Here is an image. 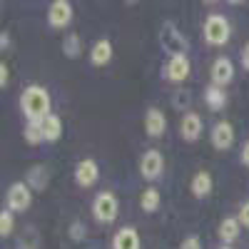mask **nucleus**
Listing matches in <instances>:
<instances>
[{"label":"nucleus","instance_id":"20","mask_svg":"<svg viewBox=\"0 0 249 249\" xmlns=\"http://www.w3.org/2000/svg\"><path fill=\"white\" fill-rule=\"evenodd\" d=\"M43 135H45V142H57L60 137H62V120L53 112V115H48L43 122Z\"/></svg>","mask_w":249,"mask_h":249},{"label":"nucleus","instance_id":"26","mask_svg":"<svg viewBox=\"0 0 249 249\" xmlns=\"http://www.w3.org/2000/svg\"><path fill=\"white\" fill-rule=\"evenodd\" d=\"M68 234H70V239L82 242V239L88 237V230H85V224H82V222H72V224H70V230H68Z\"/></svg>","mask_w":249,"mask_h":249},{"label":"nucleus","instance_id":"4","mask_svg":"<svg viewBox=\"0 0 249 249\" xmlns=\"http://www.w3.org/2000/svg\"><path fill=\"white\" fill-rule=\"evenodd\" d=\"M120 214V202L112 192H100L92 202V217L100 222V224H110L115 222Z\"/></svg>","mask_w":249,"mask_h":249},{"label":"nucleus","instance_id":"11","mask_svg":"<svg viewBox=\"0 0 249 249\" xmlns=\"http://www.w3.org/2000/svg\"><path fill=\"white\" fill-rule=\"evenodd\" d=\"M212 85H217V88H224V85H230L232 82V77H234V65H232V60L230 57H217L214 62H212Z\"/></svg>","mask_w":249,"mask_h":249},{"label":"nucleus","instance_id":"23","mask_svg":"<svg viewBox=\"0 0 249 249\" xmlns=\"http://www.w3.org/2000/svg\"><path fill=\"white\" fill-rule=\"evenodd\" d=\"M23 137L28 144H33V147H37V144L45 142V135H43V124L40 122H28L25 130H23Z\"/></svg>","mask_w":249,"mask_h":249},{"label":"nucleus","instance_id":"9","mask_svg":"<svg viewBox=\"0 0 249 249\" xmlns=\"http://www.w3.org/2000/svg\"><path fill=\"white\" fill-rule=\"evenodd\" d=\"M97 179H100V167H97L95 160L85 157V160H80L75 164V182L80 187H92Z\"/></svg>","mask_w":249,"mask_h":249},{"label":"nucleus","instance_id":"12","mask_svg":"<svg viewBox=\"0 0 249 249\" xmlns=\"http://www.w3.org/2000/svg\"><path fill=\"white\" fill-rule=\"evenodd\" d=\"M179 132H182V137H184L187 142H197V140L202 137V132H204L202 117H199L197 112H184V117H182V122H179Z\"/></svg>","mask_w":249,"mask_h":249},{"label":"nucleus","instance_id":"21","mask_svg":"<svg viewBox=\"0 0 249 249\" xmlns=\"http://www.w3.org/2000/svg\"><path fill=\"white\" fill-rule=\"evenodd\" d=\"M62 55L70 57V60H77L82 55V40L77 33H68L62 37Z\"/></svg>","mask_w":249,"mask_h":249},{"label":"nucleus","instance_id":"32","mask_svg":"<svg viewBox=\"0 0 249 249\" xmlns=\"http://www.w3.org/2000/svg\"><path fill=\"white\" fill-rule=\"evenodd\" d=\"M0 48L10 50V33H8V30H3V35H0Z\"/></svg>","mask_w":249,"mask_h":249},{"label":"nucleus","instance_id":"22","mask_svg":"<svg viewBox=\"0 0 249 249\" xmlns=\"http://www.w3.org/2000/svg\"><path fill=\"white\" fill-rule=\"evenodd\" d=\"M160 202H162V197L155 187H147V190L140 195V207H142V212H147V214L160 210Z\"/></svg>","mask_w":249,"mask_h":249},{"label":"nucleus","instance_id":"29","mask_svg":"<svg viewBox=\"0 0 249 249\" xmlns=\"http://www.w3.org/2000/svg\"><path fill=\"white\" fill-rule=\"evenodd\" d=\"M8 80H10L8 65H0V88H8Z\"/></svg>","mask_w":249,"mask_h":249},{"label":"nucleus","instance_id":"3","mask_svg":"<svg viewBox=\"0 0 249 249\" xmlns=\"http://www.w3.org/2000/svg\"><path fill=\"white\" fill-rule=\"evenodd\" d=\"M160 43L164 48V53H167L170 57L175 55H187V50H190V43H187V37L182 35V30L172 23H164L162 30H160Z\"/></svg>","mask_w":249,"mask_h":249},{"label":"nucleus","instance_id":"19","mask_svg":"<svg viewBox=\"0 0 249 249\" xmlns=\"http://www.w3.org/2000/svg\"><path fill=\"white\" fill-rule=\"evenodd\" d=\"M239 230H242V224H239L237 217H224L222 224H219V230H217V234H219V239H222L224 247H227V244H232V242L239 237Z\"/></svg>","mask_w":249,"mask_h":249},{"label":"nucleus","instance_id":"24","mask_svg":"<svg viewBox=\"0 0 249 249\" xmlns=\"http://www.w3.org/2000/svg\"><path fill=\"white\" fill-rule=\"evenodd\" d=\"M190 105H192V92L187 88H177L172 92V107L175 110H187Z\"/></svg>","mask_w":249,"mask_h":249},{"label":"nucleus","instance_id":"33","mask_svg":"<svg viewBox=\"0 0 249 249\" xmlns=\"http://www.w3.org/2000/svg\"><path fill=\"white\" fill-rule=\"evenodd\" d=\"M222 249H230V247H222Z\"/></svg>","mask_w":249,"mask_h":249},{"label":"nucleus","instance_id":"30","mask_svg":"<svg viewBox=\"0 0 249 249\" xmlns=\"http://www.w3.org/2000/svg\"><path fill=\"white\" fill-rule=\"evenodd\" d=\"M239 60H242V68L249 72V43L242 48V55H239Z\"/></svg>","mask_w":249,"mask_h":249},{"label":"nucleus","instance_id":"18","mask_svg":"<svg viewBox=\"0 0 249 249\" xmlns=\"http://www.w3.org/2000/svg\"><path fill=\"white\" fill-rule=\"evenodd\" d=\"M204 105L210 107L212 112L224 110V105H227V92H224V88L207 85V88H204Z\"/></svg>","mask_w":249,"mask_h":249},{"label":"nucleus","instance_id":"31","mask_svg":"<svg viewBox=\"0 0 249 249\" xmlns=\"http://www.w3.org/2000/svg\"><path fill=\"white\" fill-rule=\"evenodd\" d=\"M239 160H242L244 167H249V142H244V144H242V155H239Z\"/></svg>","mask_w":249,"mask_h":249},{"label":"nucleus","instance_id":"10","mask_svg":"<svg viewBox=\"0 0 249 249\" xmlns=\"http://www.w3.org/2000/svg\"><path fill=\"white\" fill-rule=\"evenodd\" d=\"M144 132L152 140H157L167 132V117H164V112L160 107H150L144 112Z\"/></svg>","mask_w":249,"mask_h":249},{"label":"nucleus","instance_id":"17","mask_svg":"<svg viewBox=\"0 0 249 249\" xmlns=\"http://www.w3.org/2000/svg\"><path fill=\"white\" fill-rule=\"evenodd\" d=\"M112 249H140V234L132 227H122V230L115 232L112 239Z\"/></svg>","mask_w":249,"mask_h":249},{"label":"nucleus","instance_id":"8","mask_svg":"<svg viewBox=\"0 0 249 249\" xmlns=\"http://www.w3.org/2000/svg\"><path fill=\"white\" fill-rule=\"evenodd\" d=\"M190 70H192L190 57L187 55H175V57L167 60L162 75H164V80H170V82H184L187 77H190Z\"/></svg>","mask_w":249,"mask_h":249},{"label":"nucleus","instance_id":"1","mask_svg":"<svg viewBox=\"0 0 249 249\" xmlns=\"http://www.w3.org/2000/svg\"><path fill=\"white\" fill-rule=\"evenodd\" d=\"M20 110L28 122H43L50 112V92L43 85H28L20 95Z\"/></svg>","mask_w":249,"mask_h":249},{"label":"nucleus","instance_id":"5","mask_svg":"<svg viewBox=\"0 0 249 249\" xmlns=\"http://www.w3.org/2000/svg\"><path fill=\"white\" fill-rule=\"evenodd\" d=\"M30 202H33V190L25 182H15L10 184V190L5 195V210L20 214V212H28L30 210Z\"/></svg>","mask_w":249,"mask_h":249},{"label":"nucleus","instance_id":"16","mask_svg":"<svg viewBox=\"0 0 249 249\" xmlns=\"http://www.w3.org/2000/svg\"><path fill=\"white\" fill-rule=\"evenodd\" d=\"M190 187H192V195H195L197 199H204V197H210L212 187H214V179H212V175L207 172V170H199V172H195Z\"/></svg>","mask_w":249,"mask_h":249},{"label":"nucleus","instance_id":"13","mask_svg":"<svg viewBox=\"0 0 249 249\" xmlns=\"http://www.w3.org/2000/svg\"><path fill=\"white\" fill-rule=\"evenodd\" d=\"M212 144H214V150L224 152V150H230L232 144H234V127L230 122H217L214 124V130H212Z\"/></svg>","mask_w":249,"mask_h":249},{"label":"nucleus","instance_id":"14","mask_svg":"<svg viewBox=\"0 0 249 249\" xmlns=\"http://www.w3.org/2000/svg\"><path fill=\"white\" fill-rule=\"evenodd\" d=\"M112 55H115V48H112V43H110L107 37H100L97 43L92 45V50H90V60H92V65H95V68H105V65H110Z\"/></svg>","mask_w":249,"mask_h":249},{"label":"nucleus","instance_id":"27","mask_svg":"<svg viewBox=\"0 0 249 249\" xmlns=\"http://www.w3.org/2000/svg\"><path fill=\"white\" fill-rule=\"evenodd\" d=\"M237 219H239V224H242V227H247V230H249V202H242Z\"/></svg>","mask_w":249,"mask_h":249},{"label":"nucleus","instance_id":"28","mask_svg":"<svg viewBox=\"0 0 249 249\" xmlns=\"http://www.w3.org/2000/svg\"><path fill=\"white\" fill-rule=\"evenodd\" d=\"M179 249H202V242H199V237H184Z\"/></svg>","mask_w":249,"mask_h":249},{"label":"nucleus","instance_id":"15","mask_svg":"<svg viewBox=\"0 0 249 249\" xmlns=\"http://www.w3.org/2000/svg\"><path fill=\"white\" fill-rule=\"evenodd\" d=\"M25 184L30 187V190H35V192H43L45 187L50 184V170L43 167V164H35V167H30L28 175H25Z\"/></svg>","mask_w":249,"mask_h":249},{"label":"nucleus","instance_id":"2","mask_svg":"<svg viewBox=\"0 0 249 249\" xmlns=\"http://www.w3.org/2000/svg\"><path fill=\"white\" fill-rule=\"evenodd\" d=\"M202 35H204V43H207V45L222 48V45L230 43V37H232V25H230V20H227L224 15L212 13V15H207V20H204Z\"/></svg>","mask_w":249,"mask_h":249},{"label":"nucleus","instance_id":"6","mask_svg":"<svg viewBox=\"0 0 249 249\" xmlns=\"http://www.w3.org/2000/svg\"><path fill=\"white\" fill-rule=\"evenodd\" d=\"M72 15H75V10L68 0H53L48 8V25L53 30H65L72 23Z\"/></svg>","mask_w":249,"mask_h":249},{"label":"nucleus","instance_id":"7","mask_svg":"<svg viewBox=\"0 0 249 249\" xmlns=\"http://www.w3.org/2000/svg\"><path fill=\"white\" fill-rule=\"evenodd\" d=\"M164 172V157L160 150H147L140 160V175L147 182H157Z\"/></svg>","mask_w":249,"mask_h":249},{"label":"nucleus","instance_id":"25","mask_svg":"<svg viewBox=\"0 0 249 249\" xmlns=\"http://www.w3.org/2000/svg\"><path fill=\"white\" fill-rule=\"evenodd\" d=\"M13 230H15V212L3 210V212H0V234H3V237H10Z\"/></svg>","mask_w":249,"mask_h":249}]
</instances>
